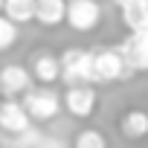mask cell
<instances>
[{
    "label": "cell",
    "instance_id": "3",
    "mask_svg": "<svg viewBox=\"0 0 148 148\" xmlns=\"http://www.w3.org/2000/svg\"><path fill=\"white\" fill-rule=\"evenodd\" d=\"M23 110L29 116V122H49L58 116L61 110V96L49 87H35V90H26L23 93Z\"/></svg>",
    "mask_w": 148,
    "mask_h": 148
},
{
    "label": "cell",
    "instance_id": "1",
    "mask_svg": "<svg viewBox=\"0 0 148 148\" xmlns=\"http://www.w3.org/2000/svg\"><path fill=\"white\" fill-rule=\"evenodd\" d=\"M58 67H61V82L67 87L93 84V55H90V49H82V47L64 49L58 55Z\"/></svg>",
    "mask_w": 148,
    "mask_h": 148
},
{
    "label": "cell",
    "instance_id": "5",
    "mask_svg": "<svg viewBox=\"0 0 148 148\" xmlns=\"http://www.w3.org/2000/svg\"><path fill=\"white\" fill-rule=\"evenodd\" d=\"M116 49L131 73H148V29L128 32V38Z\"/></svg>",
    "mask_w": 148,
    "mask_h": 148
},
{
    "label": "cell",
    "instance_id": "7",
    "mask_svg": "<svg viewBox=\"0 0 148 148\" xmlns=\"http://www.w3.org/2000/svg\"><path fill=\"white\" fill-rule=\"evenodd\" d=\"M26 90H32V76L23 64H6L0 67V93L6 99L23 96Z\"/></svg>",
    "mask_w": 148,
    "mask_h": 148
},
{
    "label": "cell",
    "instance_id": "4",
    "mask_svg": "<svg viewBox=\"0 0 148 148\" xmlns=\"http://www.w3.org/2000/svg\"><path fill=\"white\" fill-rule=\"evenodd\" d=\"M102 21V6L99 0H67V12H64V23H70V29L76 32H93Z\"/></svg>",
    "mask_w": 148,
    "mask_h": 148
},
{
    "label": "cell",
    "instance_id": "14",
    "mask_svg": "<svg viewBox=\"0 0 148 148\" xmlns=\"http://www.w3.org/2000/svg\"><path fill=\"white\" fill-rule=\"evenodd\" d=\"M73 148H108V136L96 128H82L73 136Z\"/></svg>",
    "mask_w": 148,
    "mask_h": 148
},
{
    "label": "cell",
    "instance_id": "9",
    "mask_svg": "<svg viewBox=\"0 0 148 148\" xmlns=\"http://www.w3.org/2000/svg\"><path fill=\"white\" fill-rule=\"evenodd\" d=\"M29 128H32V122H29V116H26V110H23L21 102H15V99L0 102V131H3V134L18 136V134H23Z\"/></svg>",
    "mask_w": 148,
    "mask_h": 148
},
{
    "label": "cell",
    "instance_id": "17",
    "mask_svg": "<svg viewBox=\"0 0 148 148\" xmlns=\"http://www.w3.org/2000/svg\"><path fill=\"white\" fill-rule=\"evenodd\" d=\"M35 148H67L61 139H55V136H44V142L41 145H35Z\"/></svg>",
    "mask_w": 148,
    "mask_h": 148
},
{
    "label": "cell",
    "instance_id": "16",
    "mask_svg": "<svg viewBox=\"0 0 148 148\" xmlns=\"http://www.w3.org/2000/svg\"><path fill=\"white\" fill-rule=\"evenodd\" d=\"M44 131H38V128H29V131H23V134H18V139H15V148H35V145H41L44 142Z\"/></svg>",
    "mask_w": 148,
    "mask_h": 148
},
{
    "label": "cell",
    "instance_id": "18",
    "mask_svg": "<svg viewBox=\"0 0 148 148\" xmlns=\"http://www.w3.org/2000/svg\"><path fill=\"white\" fill-rule=\"evenodd\" d=\"M113 3L119 9H125V6H134V3H148V0H113Z\"/></svg>",
    "mask_w": 148,
    "mask_h": 148
},
{
    "label": "cell",
    "instance_id": "15",
    "mask_svg": "<svg viewBox=\"0 0 148 148\" xmlns=\"http://www.w3.org/2000/svg\"><path fill=\"white\" fill-rule=\"evenodd\" d=\"M15 41H18V26L9 18L0 15V52L9 49V47H15Z\"/></svg>",
    "mask_w": 148,
    "mask_h": 148
},
{
    "label": "cell",
    "instance_id": "10",
    "mask_svg": "<svg viewBox=\"0 0 148 148\" xmlns=\"http://www.w3.org/2000/svg\"><path fill=\"white\" fill-rule=\"evenodd\" d=\"M119 131L125 139H145L148 136V110H142V108L125 110L119 119Z\"/></svg>",
    "mask_w": 148,
    "mask_h": 148
},
{
    "label": "cell",
    "instance_id": "8",
    "mask_svg": "<svg viewBox=\"0 0 148 148\" xmlns=\"http://www.w3.org/2000/svg\"><path fill=\"white\" fill-rule=\"evenodd\" d=\"M29 76L32 79H38L44 87H49L52 82H58L61 79V67H58V55H52V52H47V49H41V52H32V58H29Z\"/></svg>",
    "mask_w": 148,
    "mask_h": 148
},
{
    "label": "cell",
    "instance_id": "6",
    "mask_svg": "<svg viewBox=\"0 0 148 148\" xmlns=\"http://www.w3.org/2000/svg\"><path fill=\"white\" fill-rule=\"evenodd\" d=\"M61 105L67 108L70 116L87 119V116H93V110H96V105H99V96H96L93 84H76V87H67Z\"/></svg>",
    "mask_w": 148,
    "mask_h": 148
},
{
    "label": "cell",
    "instance_id": "2",
    "mask_svg": "<svg viewBox=\"0 0 148 148\" xmlns=\"http://www.w3.org/2000/svg\"><path fill=\"white\" fill-rule=\"evenodd\" d=\"M90 55H93V84L125 82V79L134 76L125 67V61H122L116 47H99V49H90Z\"/></svg>",
    "mask_w": 148,
    "mask_h": 148
},
{
    "label": "cell",
    "instance_id": "19",
    "mask_svg": "<svg viewBox=\"0 0 148 148\" xmlns=\"http://www.w3.org/2000/svg\"><path fill=\"white\" fill-rule=\"evenodd\" d=\"M0 15H3V0H0Z\"/></svg>",
    "mask_w": 148,
    "mask_h": 148
},
{
    "label": "cell",
    "instance_id": "13",
    "mask_svg": "<svg viewBox=\"0 0 148 148\" xmlns=\"http://www.w3.org/2000/svg\"><path fill=\"white\" fill-rule=\"evenodd\" d=\"M122 23L128 26V32H139L148 29V3H134L122 9Z\"/></svg>",
    "mask_w": 148,
    "mask_h": 148
},
{
    "label": "cell",
    "instance_id": "11",
    "mask_svg": "<svg viewBox=\"0 0 148 148\" xmlns=\"http://www.w3.org/2000/svg\"><path fill=\"white\" fill-rule=\"evenodd\" d=\"M67 0H35V21L41 26H58L64 23Z\"/></svg>",
    "mask_w": 148,
    "mask_h": 148
},
{
    "label": "cell",
    "instance_id": "12",
    "mask_svg": "<svg viewBox=\"0 0 148 148\" xmlns=\"http://www.w3.org/2000/svg\"><path fill=\"white\" fill-rule=\"evenodd\" d=\"M3 18H9L15 26L35 21V0H3Z\"/></svg>",
    "mask_w": 148,
    "mask_h": 148
}]
</instances>
